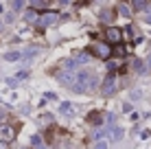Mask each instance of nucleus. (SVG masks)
I'll return each instance as SVG.
<instances>
[{"label":"nucleus","mask_w":151,"mask_h":149,"mask_svg":"<svg viewBox=\"0 0 151 149\" xmlns=\"http://www.w3.org/2000/svg\"><path fill=\"white\" fill-rule=\"evenodd\" d=\"M20 57H22V53H18V50H11V53L4 55V59H7V61H18Z\"/></svg>","instance_id":"9b49d317"},{"label":"nucleus","mask_w":151,"mask_h":149,"mask_svg":"<svg viewBox=\"0 0 151 149\" xmlns=\"http://www.w3.org/2000/svg\"><path fill=\"white\" fill-rule=\"evenodd\" d=\"M0 149H7V147H4V145H2V143H0Z\"/></svg>","instance_id":"5701e85b"},{"label":"nucleus","mask_w":151,"mask_h":149,"mask_svg":"<svg viewBox=\"0 0 151 149\" xmlns=\"http://www.w3.org/2000/svg\"><path fill=\"white\" fill-rule=\"evenodd\" d=\"M75 77H77V75H72V73H66V75H59V81H61L64 86H72Z\"/></svg>","instance_id":"6e6552de"},{"label":"nucleus","mask_w":151,"mask_h":149,"mask_svg":"<svg viewBox=\"0 0 151 149\" xmlns=\"http://www.w3.org/2000/svg\"><path fill=\"white\" fill-rule=\"evenodd\" d=\"M94 149H107V140H96Z\"/></svg>","instance_id":"dca6fc26"},{"label":"nucleus","mask_w":151,"mask_h":149,"mask_svg":"<svg viewBox=\"0 0 151 149\" xmlns=\"http://www.w3.org/2000/svg\"><path fill=\"white\" fill-rule=\"evenodd\" d=\"M90 53L92 55H96V57H101V59H107L112 55V48L107 44H92L90 46Z\"/></svg>","instance_id":"7ed1b4c3"},{"label":"nucleus","mask_w":151,"mask_h":149,"mask_svg":"<svg viewBox=\"0 0 151 149\" xmlns=\"http://www.w3.org/2000/svg\"><path fill=\"white\" fill-rule=\"evenodd\" d=\"M118 11H121L123 15H129V11H127V7H125V4H118Z\"/></svg>","instance_id":"6ab92c4d"},{"label":"nucleus","mask_w":151,"mask_h":149,"mask_svg":"<svg viewBox=\"0 0 151 149\" xmlns=\"http://www.w3.org/2000/svg\"><path fill=\"white\" fill-rule=\"evenodd\" d=\"M88 121H90L92 125H103V121H105V114H101V112H92V114L88 116Z\"/></svg>","instance_id":"0eeeda50"},{"label":"nucleus","mask_w":151,"mask_h":149,"mask_svg":"<svg viewBox=\"0 0 151 149\" xmlns=\"http://www.w3.org/2000/svg\"><path fill=\"white\" fill-rule=\"evenodd\" d=\"M145 20H147V22L151 24V13H147V15H145Z\"/></svg>","instance_id":"4be33fe9"},{"label":"nucleus","mask_w":151,"mask_h":149,"mask_svg":"<svg viewBox=\"0 0 151 149\" xmlns=\"http://www.w3.org/2000/svg\"><path fill=\"white\" fill-rule=\"evenodd\" d=\"M75 81H79V83H75V90H77V92H88V90H92V88L96 86V77L92 75V73H88V70L77 73Z\"/></svg>","instance_id":"f257e3e1"},{"label":"nucleus","mask_w":151,"mask_h":149,"mask_svg":"<svg viewBox=\"0 0 151 149\" xmlns=\"http://www.w3.org/2000/svg\"><path fill=\"white\" fill-rule=\"evenodd\" d=\"M61 114H66V116H72V112H75V107H72V103H61Z\"/></svg>","instance_id":"9d476101"},{"label":"nucleus","mask_w":151,"mask_h":149,"mask_svg":"<svg viewBox=\"0 0 151 149\" xmlns=\"http://www.w3.org/2000/svg\"><path fill=\"white\" fill-rule=\"evenodd\" d=\"M75 66H77V64H75V61H72V59L64 61V68H66V70H72V68H75Z\"/></svg>","instance_id":"a211bd4d"},{"label":"nucleus","mask_w":151,"mask_h":149,"mask_svg":"<svg viewBox=\"0 0 151 149\" xmlns=\"http://www.w3.org/2000/svg\"><path fill=\"white\" fill-rule=\"evenodd\" d=\"M134 70H136L138 75L145 73V70H147V68H145V61H142V59H136V61H134Z\"/></svg>","instance_id":"f8f14e48"},{"label":"nucleus","mask_w":151,"mask_h":149,"mask_svg":"<svg viewBox=\"0 0 151 149\" xmlns=\"http://www.w3.org/2000/svg\"><path fill=\"white\" fill-rule=\"evenodd\" d=\"M31 9H48V2H42V0H35V2H31Z\"/></svg>","instance_id":"ddd939ff"},{"label":"nucleus","mask_w":151,"mask_h":149,"mask_svg":"<svg viewBox=\"0 0 151 149\" xmlns=\"http://www.w3.org/2000/svg\"><path fill=\"white\" fill-rule=\"evenodd\" d=\"M31 145H33L35 149H42V138L40 136H31Z\"/></svg>","instance_id":"4468645a"},{"label":"nucleus","mask_w":151,"mask_h":149,"mask_svg":"<svg viewBox=\"0 0 151 149\" xmlns=\"http://www.w3.org/2000/svg\"><path fill=\"white\" fill-rule=\"evenodd\" d=\"M132 7H134V11H145V9H149V2H145V0H136Z\"/></svg>","instance_id":"1a4fd4ad"},{"label":"nucleus","mask_w":151,"mask_h":149,"mask_svg":"<svg viewBox=\"0 0 151 149\" xmlns=\"http://www.w3.org/2000/svg\"><path fill=\"white\" fill-rule=\"evenodd\" d=\"M105 40L110 44H118L123 40V33H121V29H116V27H112V29H107L105 31Z\"/></svg>","instance_id":"39448f33"},{"label":"nucleus","mask_w":151,"mask_h":149,"mask_svg":"<svg viewBox=\"0 0 151 149\" xmlns=\"http://www.w3.org/2000/svg\"><path fill=\"white\" fill-rule=\"evenodd\" d=\"M116 90V79H114L112 75H107L105 79L101 81V94H105V96H110L112 92Z\"/></svg>","instance_id":"20e7f679"},{"label":"nucleus","mask_w":151,"mask_h":149,"mask_svg":"<svg viewBox=\"0 0 151 149\" xmlns=\"http://www.w3.org/2000/svg\"><path fill=\"white\" fill-rule=\"evenodd\" d=\"M22 7H24L22 0H15V2H13V9H22Z\"/></svg>","instance_id":"aec40b11"},{"label":"nucleus","mask_w":151,"mask_h":149,"mask_svg":"<svg viewBox=\"0 0 151 149\" xmlns=\"http://www.w3.org/2000/svg\"><path fill=\"white\" fill-rule=\"evenodd\" d=\"M0 11H2V4H0Z\"/></svg>","instance_id":"b1692460"},{"label":"nucleus","mask_w":151,"mask_h":149,"mask_svg":"<svg viewBox=\"0 0 151 149\" xmlns=\"http://www.w3.org/2000/svg\"><path fill=\"white\" fill-rule=\"evenodd\" d=\"M112 136H114V140H118V138L123 136V130L118 127V130H112Z\"/></svg>","instance_id":"f3484780"},{"label":"nucleus","mask_w":151,"mask_h":149,"mask_svg":"<svg viewBox=\"0 0 151 149\" xmlns=\"http://www.w3.org/2000/svg\"><path fill=\"white\" fill-rule=\"evenodd\" d=\"M145 68H147V70H151V55L147 57V61H145Z\"/></svg>","instance_id":"412c9836"},{"label":"nucleus","mask_w":151,"mask_h":149,"mask_svg":"<svg viewBox=\"0 0 151 149\" xmlns=\"http://www.w3.org/2000/svg\"><path fill=\"white\" fill-rule=\"evenodd\" d=\"M112 18H114V13H112V11H107V9H105V11L101 13V20H105V22H110Z\"/></svg>","instance_id":"2eb2a0df"},{"label":"nucleus","mask_w":151,"mask_h":149,"mask_svg":"<svg viewBox=\"0 0 151 149\" xmlns=\"http://www.w3.org/2000/svg\"><path fill=\"white\" fill-rule=\"evenodd\" d=\"M15 138V130L11 125H7V123H0V143H11Z\"/></svg>","instance_id":"f03ea898"},{"label":"nucleus","mask_w":151,"mask_h":149,"mask_svg":"<svg viewBox=\"0 0 151 149\" xmlns=\"http://www.w3.org/2000/svg\"><path fill=\"white\" fill-rule=\"evenodd\" d=\"M55 20H57V15H55V13H46V15H42V18H40L35 24H37V29H46V27H50Z\"/></svg>","instance_id":"423d86ee"},{"label":"nucleus","mask_w":151,"mask_h":149,"mask_svg":"<svg viewBox=\"0 0 151 149\" xmlns=\"http://www.w3.org/2000/svg\"><path fill=\"white\" fill-rule=\"evenodd\" d=\"M0 116H2V110H0Z\"/></svg>","instance_id":"393cba45"}]
</instances>
